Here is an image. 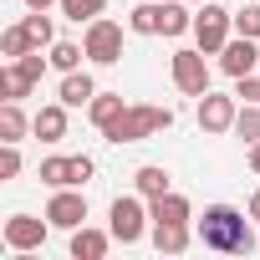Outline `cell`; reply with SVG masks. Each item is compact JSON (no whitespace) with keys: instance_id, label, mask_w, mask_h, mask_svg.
I'll return each mask as SVG.
<instances>
[{"instance_id":"obj_10","label":"cell","mask_w":260,"mask_h":260,"mask_svg":"<svg viewBox=\"0 0 260 260\" xmlns=\"http://www.w3.org/2000/svg\"><path fill=\"white\" fill-rule=\"evenodd\" d=\"M255 67H260L255 36H240V31H235V36L224 41V51H219V72H224V77H250Z\"/></svg>"},{"instance_id":"obj_6","label":"cell","mask_w":260,"mask_h":260,"mask_svg":"<svg viewBox=\"0 0 260 260\" xmlns=\"http://www.w3.org/2000/svg\"><path fill=\"white\" fill-rule=\"evenodd\" d=\"M82 46H87V61L112 67V61H122V26H117V21H107V16H97V21L87 26Z\"/></svg>"},{"instance_id":"obj_7","label":"cell","mask_w":260,"mask_h":260,"mask_svg":"<svg viewBox=\"0 0 260 260\" xmlns=\"http://www.w3.org/2000/svg\"><path fill=\"white\" fill-rule=\"evenodd\" d=\"M235 117H240V97L235 92H204L199 97V127H204L209 138L235 133Z\"/></svg>"},{"instance_id":"obj_11","label":"cell","mask_w":260,"mask_h":260,"mask_svg":"<svg viewBox=\"0 0 260 260\" xmlns=\"http://www.w3.org/2000/svg\"><path fill=\"white\" fill-rule=\"evenodd\" d=\"M31 133L41 143H61L67 138V102H46L36 117H31Z\"/></svg>"},{"instance_id":"obj_30","label":"cell","mask_w":260,"mask_h":260,"mask_svg":"<svg viewBox=\"0 0 260 260\" xmlns=\"http://www.w3.org/2000/svg\"><path fill=\"white\" fill-rule=\"evenodd\" d=\"M16 174H21V148L6 143V148H0V179H16Z\"/></svg>"},{"instance_id":"obj_13","label":"cell","mask_w":260,"mask_h":260,"mask_svg":"<svg viewBox=\"0 0 260 260\" xmlns=\"http://www.w3.org/2000/svg\"><path fill=\"white\" fill-rule=\"evenodd\" d=\"M107 245H112V230H92V224L72 230V260H102Z\"/></svg>"},{"instance_id":"obj_34","label":"cell","mask_w":260,"mask_h":260,"mask_svg":"<svg viewBox=\"0 0 260 260\" xmlns=\"http://www.w3.org/2000/svg\"><path fill=\"white\" fill-rule=\"evenodd\" d=\"M189 6H204V0H189Z\"/></svg>"},{"instance_id":"obj_21","label":"cell","mask_w":260,"mask_h":260,"mask_svg":"<svg viewBox=\"0 0 260 260\" xmlns=\"http://www.w3.org/2000/svg\"><path fill=\"white\" fill-rule=\"evenodd\" d=\"M189 224H153V245L164 250V255H184L189 250Z\"/></svg>"},{"instance_id":"obj_24","label":"cell","mask_w":260,"mask_h":260,"mask_svg":"<svg viewBox=\"0 0 260 260\" xmlns=\"http://www.w3.org/2000/svg\"><path fill=\"white\" fill-rule=\"evenodd\" d=\"M102 11H107V0H61V16L77 21V26H92Z\"/></svg>"},{"instance_id":"obj_12","label":"cell","mask_w":260,"mask_h":260,"mask_svg":"<svg viewBox=\"0 0 260 260\" xmlns=\"http://www.w3.org/2000/svg\"><path fill=\"white\" fill-rule=\"evenodd\" d=\"M148 214H153V224H189L194 219V209H189V199L184 194H158V199H148Z\"/></svg>"},{"instance_id":"obj_18","label":"cell","mask_w":260,"mask_h":260,"mask_svg":"<svg viewBox=\"0 0 260 260\" xmlns=\"http://www.w3.org/2000/svg\"><path fill=\"white\" fill-rule=\"evenodd\" d=\"M31 87H36V77L21 61H6V72H0V92H6L11 102H21V97H31Z\"/></svg>"},{"instance_id":"obj_17","label":"cell","mask_w":260,"mask_h":260,"mask_svg":"<svg viewBox=\"0 0 260 260\" xmlns=\"http://www.w3.org/2000/svg\"><path fill=\"white\" fill-rule=\"evenodd\" d=\"M26 133H31V117L21 112V102L6 97V107H0V143H21Z\"/></svg>"},{"instance_id":"obj_1","label":"cell","mask_w":260,"mask_h":260,"mask_svg":"<svg viewBox=\"0 0 260 260\" xmlns=\"http://www.w3.org/2000/svg\"><path fill=\"white\" fill-rule=\"evenodd\" d=\"M199 245L204 250H224V255H250L255 250V230L235 204H209L199 219Z\"/></svg>"},{"instance_id":"obj_33","label":"cell","mask_w":260,"mask_h":260,"mask_svg":"<svg viewBox=\"0 0 260 260\" xmlns=\"http://www.w3.org/2000/svg\"><path fill=\"white\" fill-rule=\"evenodd\" d=\"M245 214H250V219H260V194L250 199V209H245Z\"/></svg>"},{"instance_id":"obj_22","label":"cell","mask_w":260,"mask_h":260,"mask_svg":"<svg viewBox=\"0 0 260 260\" xmlns=\"http://www.w3.org/2000/svg\"><path fill=\"white\" fill-rule=\"evenodd\" d=\"M184 31H194L189 0H164V36H184Z\"/></svg>"},{"instance_id":"obj_9","label":"cell","mask_w":260,"mask_h":260,"mask_svg":"<svg viewBox=\"0 0 260 260\" xmlns=\"http://www.w3.org/2000/svg\"><path fill=\"white\" fill-rule=\"evenodd\" d=\"M46 230H51V219L41 214H11L6 219V250H41L46 245Z\"/></svg>"},{"instance_id":"obj_14","label":"cell","mask_w":260,"mask_h":260,"mask_svg":"<svg viewBox=\"0 0 260 260\" xmlns=\"http://www.w3.org/2000/svg\"><path fill=\"white\" fill-rule=\"evenodd\" d=\"M127 112V102H122V92H97L92 102H87V117H92V127H97V133H107V127L117 122Z\"/></svg>"},{"instance_id":"obj_29","label":"cell","mask_w":260,"mask_h":260,"mask_svg":"<svg viewBox=\"0 0 260 260\" xmlns=\"http://www.w3.org/2000/svg\"><path fill=\"white\" fill-rule=\"evenodd\" d=\"M235 97L260 107V77H255V72H250V77H235Z\"/></svg>"},{"instance_id":"obj_16","label":"cell","mask_w":260,"mask_h":260,"mask_svg":"<svg viewBox=\"0 0 260 260\" xmlns=\"http://www.w3.org/2000/svg\"><path fill=\"white\" fill-rule=\"evenodd\" d=\"M56 97H61L67 107H87V102L97 97V82H92V77H87V72L77 67V72H67V77H61V87H56Z\"/></svg>"},{"instance_id":"obj_31","label":"cell","mask_w":260,"mask_h":260,"mask_svg":"<svg viewBox=\"0 0 260 260\" xmlns=\"http://www.w3.org/2000/svg\"><path fill=\"white\" fill-rule=\"evenodd\" d=\"M250 174H260V143H250Z\"/></svg>"},{"instance_id":"obj_32","label":"cell","mask_w":260,"mask_h":260,"mask_svg":"<svg viewBox=\"0 0 260 260\" xmlns=\"http://www.w3.org/2000/svg\"><path fill=\"white\" fill-rule=\"evenodd\" d=\"M31 11H51V6H61V0H26Z\"/></svg>"},{"instance_id":"obj_3","label":"cell","mask_w":260,"mask_h":260,"mask_svg":"<svg viewBox=\"0 0 260 260\" xmlns=\"http://www.w3.org/2000/svg\"><path fill=\"white\" fill-rule=\"evenodd\" d=\"M148 199L143 194H117L112 199V209H107V230H112V240H122V245H138L143 240V230H148Z\"/></svg>"},{"instance_id":"obj_19","label":"cell","mask_w":260,"mask_h":260,"mask_svg":"<svg viewBox=\"0 0 260 260\" xmlns=\"http://www.w3.org/2000/svg\"><path fill=\"white\" fill-rule=\"evenodd\" d=\"M41 184L46 189H77V169H72V158H41Z\"/></svg>"},{"instance_id":"obj_28","label":"cell","mask_w":260,"mask_h":260,"mask_svg":"<svg viewBox=\"0 0 260 260\" xmlns=\"http://www.w3.org/2000/svg\"><path fill=\"white\" fill-rule=\"evenodd\" d=\"M235 31L260 41V6H240V11H235Z\"/></svg>"},{"instance_id":"obj_5","label":"cell","mask_w":260,"mask_h":260,"mask_svg":"<svg viewBox=\"0 0 260 260\" xmlns=\"http://www.w3.org/2000/svg\"><path fill=\"white\" fill-rule=\"evenodd\" d=\"M169 72H174V87H179L184 97H204V92H209V61H204L199 46H179V51L169 56Z\"/></svg>"},{"instance_id":"obj_15","label":"cell","mask_w":260,"mask_h":260,"mask_svg":"<svg viewBox=\"0 0 260 260\" xmlns=\"http://www.w3.org/2000/svg\"><path fill=\"white\" fill-rule=\"evenodd\" d=\"M127 31L133 36H164V0H143L127 11Z\"/></svg>"},{"instance_id":"obj_2","label":"cell","mask_w":260,"mask_h":260,"mask_svg":"<svg viewBox=\"0 0 260 260\" xmlns=\"http://www.w3.org/2000/svg\"><path fill=\"white\" fill-rule=\"evenodd\" d=\"M174 127V107H153V102H133L112 127H107V143H143V138H153V133H169Z\"/></svg>"},{"instance_id":"obj_20","label":"cell","mask_w":260,"mask_h":260,"mask_svg":"<svg viewBox=\"0 0 260 260\" xmlns=\"http://www.w3.org/2000/svg\"><path fill=\"white\" fill-rule=\"evenodd\" d=\"M133 189H138L143 199H158V194H169V169H158V164H143V169L133 174Z\"/></svg>"},{"instance_id":"obj_4","label":"cell","mask_w":260,"mask_h":260,"mask_svg":"<svg viewBox=\"0 0 260 260\" xmlns=\"http://www.w3.org/2000/svg\"><path fill=\"white\" fill-rule=\"evenodd\" d=\"M230 31H235V11L214 6V0H204V6L194 11V46L204 56H219L224 41H230Z\"/></svg>"},{"instance_id":"obj_27","label":"cell","mask_w":260,"mask_h":260,"mask_svg":"<svg viewBox=\"0 0 260 260\" xmlns=\"http://www.w3.org/2000/svg\"><path fill=\"white\" fill-rule=\"evenodd\" d=\"M26 51H36L31 36H26V26H6V36H0V56L16 61V56H26Z\"/></svg>"},{"instance_id":"obj_23","label":"cell","mask_w":260,"mask_h":260,"mask_svg":"<svg viewBox=\"0 0 260 260\" xmlns=\"http://www.w3.org/2000/svg\"><path fill=\"white\" fill-rule=\"evenodd\" d=\"M82 56H87V46H77V41H51V67L67 77V72H77L82 67Z\"/></svg>"},{"instance_id":"obj_26","label":"cell","mask_w":260,"mask_h":260,"mask_svg":"<svg viewBox=\"0 0 260 260\" xmlns=\"http://www.w3.org/2000/svg\"><path fill=\"white\" fill-rule=\"evenodd\" d=\"M235 138H245V143H260V107H255V102H240V117H235Z\"/></svg>"},{"instance_id":"obj_25","label":"cell","mask_w":260,"mask_h":260,"mask_svg":"<svg viewBox=\"0 0 260 260\" xmlns=\"http://www.w3.org/2000/svg\"><path fill=\"white\" fill-rule=\"evenodd\" d=\"M21 26H26L31 46H51V41H56V26H51V16H46V11H31V16L21 21Z\"/></svg>"},{"instance_id":"obj_8","label":"cell","mask_w":260,"mask_h":260,"mask_svg":"<svg viewBox=\"0 0 260 260\" xmlns=\"http://www.w3.org/2000/svg\"><path fill=\"white\" fill-rule=\"evenodd\" d=\"M46 219H51V230H82L87 224V194L82 189H56L51 204H46Z\"/></svg>"}]
</instances>
